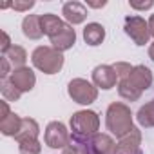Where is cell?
I'll return each instance as SVG.
<instances>
[{
    "instance_id": "1",
    "label": "cell",
    "mask_w": 154,
    "mask_h": 154,
    "mask_svg": "<svg viewBox=\"0 0 154 154\" xmlns=\"http://www.w3.org/2000/svg\"><path fill=\"white\" fill-rule=\"evenodd\" d=\"M69 127H71V136L74 141L80 143H89L93 136L98 134L100 129V116L94 111H76L72 112L71 120H69Z\"/></svg>"
},
{
    "instance_id": "2",
    "label": "cell",
    "mask_w": 154,
    "mask_h": 154,
    "mask_svg": "<svg viewBox=\"0 0 154 154\" xmlns=\"http://www.w3.org/2000/svg\"><path fill=\"white\" fill-rule=\"evenodd\" d=\"M105 125L107 131H111V134H114L118 140L127 136L134 129L131 107L125 105L123 102H112L105 112Z\"/></svg>"
},
{
    "instance_id": "3",
    "label": "cell",
    "mask_w": 154,
    "mask_h": 154,
    "mask_svg": "<svg viewBox=\"0 0 154 154\" xmlns=\"http://www.w3.org/2000/svg\"><path fill=\"white\" fill-rule=\"evenodd\" d=\"M31 62L44 74H56L62 71L65 58H63V53L56 51L51 45H38L31 53Z\"/></svg>"
},
{
    "instance_id": "4",
    "label": "cell",
    "mask_w": 154,
    "mask_h": 154,
    "mask_svg": "<svg viewBox=\"0 0 154 154\" xmlns=\"http://www.w3.org/2000/svg\"><path fill=\"white\" fill-rule=\"evenodd\" d=\"M67 94L80 105H91L98 98V87L85 78H72L67 84Z\"/></svg>"
},
{
    "instance_id": "5",
    "label": "cell",
    "mask_w": 154,
    "mask_h": 154,
    "mask_svg": "<svg viewBox=\"0 0 154 154\" xmlns=\"http://www.w3.org/2000/svg\"><path fill=\"white\" fill-rule=\"evenodd\" d=\"M123 29L125 35L131 36V40L136 45H145L150 40V31H149V22L141 17H127L123 20Z\"/></svg>"
},
{
    "instance_id": "6",
    "label": "cell",
    "mask_w": 154,
    "mask_h": 154,
    "mask_svg": "<svg viewBox=\"0 0 154 154\" xmlns=\"http://www.w3.org/2000/svg\"><path fill=\"white\" fill-rule=\"evenodd\" d=\"M44 141L51 149H62L63 150L71 143V134H69L65 123H62V122H51V123H47L45 132H44Z\"/></svg>"
},
{
    "instance_id": "7",
    "label": "cell",
    "mask_w": 154,
    "mask_h": 154,
    "mask_svg": "<svg viewBox=\"0 0 154 154\" xmlns=\"http://www.w3.org/2000/svg\"><path fill=\"white\" fill-rule=\"evenodd\" d=\"M91 78H93V84L98 87V89H103V91H109L112 87H118V76L112 69V65H96L91 72Z\"/></svg>"
},
{
    "instance_id": "8",
    "label": "cell",
    "mask_w": 154,
    "mask_h": 154,
    "mask_svg": "<svg viewBox=\"0 0 154 154\" xmlns=\"http://www.w3.org/2000/svg\"><path fill=\"white\" fill-rule=\"evenodd\" d=\"M9 80L13 82V85L20 91V93H29L33 91V87L36 85V76H35V71L27 65L24 67H18V69H13Z\"/></svg>"
},
{
    "instance_id": "9",
    "label": "cell",
    "mask_w": 154,
    "mask_h": 154,
    "mask_svg": "<svg viewBox=\"0 0 154 154\" xmlns=\"http://www.w3.org/2000/svg\"><path fill=\"white\" fill-rule=\"evenodd\" d=\"M114 154H143L141 152V131L134 127L127 136L120 138Z\"/></svg>"
},
{
    "instance_id": "10",
    "label": "cell",
    "mask_w": 154,
    "mask_h": 154,
    "mask_svg": "<svg viewBox=\"0 0 154 154\" xmlns=\"http://www.w3.org/2000/svg\"><path fill=\"white\" fill-rule=\"evenodd\" d=\"M62 15L65 18L67 24L71 26H78L84 24L87 18V6L82 2H76V0H71V2H65L62 8Z\"/></svg>"
},
{
    "instance_id": "11",
    "label": "cell",
    "mask_w": 154,
    "mask_h": 154,
    "mask_svg": "<svg viewBox=\"0 0 154 154\" xmlns=\"http://www.w3.org/2000/svg\"><path fill=\"white\" fill-rule=\"evenodd\" d=\"M138 91H147L150 85H152V71L147 67V65H134L132 67V71H131V74H129V78H127Z\"/></svg>"
},
{
    "instance_id": "12",
    "label": "cell",
    "mask_w": 154,
    "mask_h": 154,
    "mask_svg": "<svg viewBox=\"0 0 154 154\" xmlns=\"http://www.w3.org/2000/svg\"><path fill=\"white\" fill-rule=\"evenodd\" d=\"M89 150L91 154H114L116 150V141L111 134L98 132L96 136L91 138L89 141Z\"/></svg>"
},
{
    "instance_id": "13",
    "label": "cell",
    "mask_w": 154,
    "mask_h": 154,
    "mask_svg": "<svg viewBox=\"0 0 154 154\" xmlns=\"http://www.w3.org/2000/svg\"><path fill=\"white\" fill-rule=\"evenodd\" d=\"M74 44H76V31L72 29L71 24H65V27H63L56 36L51 38V47H54V49L60 51V53L71 49Z\"/></svg>"
},
{
    "instance_id": "14",
    "label": "cell",
    "mask_w": 154,
    "mask_h": 154,
    "mask_svg": "<svg viewBox=\"0 0 154 154\" xmlns=\"http://www.w3.org/2000/svg\"><path fill=\"white\" fill-rule=\"evenodd\" d=\"M22 33L29 40H40L44 36L40 17H36V15H26L24 20H22Z\"/></svg>"
},
{
    "instance_id": "15",
    "label": "cell",
    "mask_w": 154,
    "mask_h": 154,
    "mask_svg": "<svg viewBox=\"0 0 154 154\" xmlns=\"http://www.w3.org/2000/svg\"><path fill=\"white\" fill-rule=\"evenodd\" d=\"M40 22H42L44 35H47V36H49V40H51L53 36H56V35L65 27V24H67V22H63L60 17H56V15H53V13L40 15Z\"/></svg>"
},
{
    "instance_id": "16",
    "label": "cell",
    "mask_w": 154,
    "mask_h": 154,
    "mask_svg": "<svg viewBox=\"0 0 154 154\" xmlns=\"http://www.w3.org/2000/svg\"><path fill=\"white\" fill-rule=\"evenodd\" d=\"M84 40L87 45L91 47H96L100 45L103 40H105V27L98 22H89L85 27H84Z\"/></svg>"
},
{
    "instance_id": "17",
    "label": "cell",
    "mask_w": 154,
    "mask_h": 154,
    "mask_svg": "<svg viewBox=\"0 0 154 154\" xmlns=\"http://www.w3.org/2000/svg\"><path fill=\"white\" fill-rule=\"evenodd\" d=\"M38 134H40V125L36 120L33 118H22V127L20 131L17 132L15 140L18 143L22 141H29V140H38Z\"/></svg>"
},
{
    "instance_id": "18",
    "label": "cell",
    "mask_w": 154,
    "mask_h": 154,
    "mask_svg": "<svg viewBox=\"0 0 154 154\" xmlns=\"http://www.w3.org/2000/svg\"><path fill=\"white\" fill-rule=\"evenodd\" d=\"M136 120H138V123H140L141 127H145V129L154 127V98L149 100L145 105H141V107L138 109Z\"/></svg>"
},
{
    "instance_id": "19",
    "label": "cell",
    "mask_w": 154,
    "mask_h": 154,
    "mask_svg": "<svg viewBox=\"0 0 154 154\" xmlns=\"http://www.w3.org/2000/svg\"><path fill=\"white\" fill-rule=\"evenodd\" d=\"M20 127H22V118L18 114H15V112H11L4 120H0V132L4 136H13L15 138L17 132L20 131Z\"/></svg>"
},
{
    "instance_id": "20",
    "label": "cell",
    "mask_w": 154,
    "mask_h": 154,
    "mask_svg": "<svg viewBox=\"0 0 154 154\" xmlns=\"http://www.w3.org/2000/svg\"><path fill=\"white\" fill-rule=\"evenodd\" d=\"M118 94L123 98V100H127V102H136V100H140L141 98V91H138L127 78L125 80H120L118 82Z\"/></svg>"
},
{
    "instance_id": "21",
    "label": "cell",
    "mask_w": 154,
    "mask_h": 154,
    "mask_svg": "<svg viewBox=\"0 0 154 154\" xmlns=\"http://www.w3.org/2000/svg\"><path fill=\"white\" fill-rule=\"evenodd\" d=\"M4 56L9 60V63H11L15 69L24 67V65H26V60H27V53H26V49L20 47V45H13Z\"/></svg>"
},
{
    "instance_id": "22",
    "label": "cell",
    "mask_w": 154,
    "mask_h": 154,
    "mask_svg": "<svg viewBox=\"0 0 154 154\" xmlns=\"http://www.w3.org/2000/svg\"><path fill=\"white\" fill-rule=\"evenodd\" d=\"M0 91H2V96H4L6 102H18L20 96H22V93L13 85V82L9 78L0 82Z\"/></svg>"
},
{
    "instance_id": "23",
    "label": "cell",
    "mask_w": 154,
    "mask_h": 154,
    "mask_svg": "<svg viewBox=\"0 0 154 154\" xmlns=\"http://www.w3.org/2000/svg\"><path fill=\"white\" fill-rule=\"evenodd\" d=\"M18 150H20V154H40L42 145H40L38 140H29V141L18 143Z\"/></svg>"
},
{
    "instance_id": "24",
    "label": "cell",
    "mask_w": 154,
    "mask_h": 154,
    "mask_svg": "<svg viewBox=\"0 0 154 154\" xmlns=\"http://www.w3.org/2000/svg\"><path fill=\"white\" fill-rule=\"evenodd\" d=\"M132 67H134V65H131V63H127V62H116V63H112V69H114V72H116V76H118V82L129 78Z\"/></svg>"
},
{
    "instance_id": "25",
    "label": "cell",
    "mask_w": 154,
    "mask_h": 154,
    "mask_svg": "<svg viewBox=\"0 0 154 154\" xmlns=\"http://www.w3.org/2000/svg\"><path fill=\"white\" fill-rule=\"evenodd\" d=\"M62 154H91V150H89V147L85 145V143H80V141H71L65 149H63V152Z\"/></svg>"
},
{
    "instance_id": "26",
    "label": "cell",
    "mask_w": 154,
    "mask_h": 154,
    "mask_svg": "<svg viewBox=\"0 0 154 154\" xmlns=\"http://www.w3.org/2000/svg\"><path fill=\"white\" fill-rule=\"evenodd\" d=\"M9 67H11L9 60L6 56H2V58H0V78H2V80H8L9 76H11L13 71H9Z\"/></svg>"
},
{
    "instance_id": "27",
    "label": "cell",
    "mask_w": 154,
    "mask_h": 154,
    "mask_svg": "<svg viewBox=\"0 0 154 154\" xmlns=\"http://www.w3.org/2000/svg\"><path fill=\"white\" fill-rule=\"evenodd\" d=\"M129 6H131V9H136V11H147V9H150L152 6H154V2L152 0H147V2H129Z\"/></svg>"
},
{
    "instance_id": "28",
    "label": "cell",
    "mask_w": 154,
    "mask_h": 154,
    "mask_svg": "<svg viewBox=\"0 0 154 154\" xmlns=\"http://www.w3.org/2000/svg\"><path fill=\"white\" fill-rule=\"evenodd\" d=\"M11 8L15 11H29L31 8H35V2L33 0H27V2H13Z\"/></svg>"
},
{
    "instance_id": "29",
    "label": "cell",
    "mask_w": 154,
    "mask_h": 154,
    "mask_svg": "<svg viewBox=\"0 0 154 154\" xmlns=\"http://www.w3.org/2000/svg\"><path fill=\"white\" fill-rule=\"evenodd\" d=\"M13 47V44H11V38H9V35L6 33V31H2V45H0V51H2V56L9 51Z\"/></svg>"
},
{
    "instance_id": "30",
    "label": "cell",
    "mask_w": 154,
    "mask_h": 154,
    "mask_svg": "<svg viewBox=\"0 0 154 154\" xmlns=\"http://www.w3.org/2000/svg\"><path fill=\"white\" fill-rule=\"evenodd\" d=\"M11 114V111H9V102H0V120H4V118H8Z\"/></svg>"
},
{
    "instance_id": "31",
    "label": "cell",
    "mask_w": 154,
    "mask_h": 154,
    "mask_svg": "<svg viewBox=\"0 0 154 154\" xmlns=\"http://www.w3.org/2000/svg\"><path fill=\"white\" fill-rule=\"evenodd\" d=\"M149 31H150V36L154 38V15H150L149 18Z\"/></svg>"
},
{
    "instance_id": "32",
    "label": "cell",
    "mask_w": 154,
    "mask_h": 154,
    "mask_svg": "<svg viewBox=\"0 0 154 154\" xmlns=\"http://www.w3.org/2000/svg\"><path fill=\"white\" fill-rule=\"evenodd\" d=\"M105 4L107 2H87V8H96L98 9V8H103Z\"/></svg>"
},
{
    "instance_id": "33",
    "label": "cell",
    "mask_w": 154,
    "mask_h": 154,
    "mask_svg": "<svg viewBox=\"0 0 154 154\" xmlns=\"http://www.w3.org/2000/svg\"><path fill=\"white\" fill-rule=\"evenodd\" d=\"M149 58H150V60L154 62V42H152V44L149 45Z\"/></svg>"
}]
</instances>
